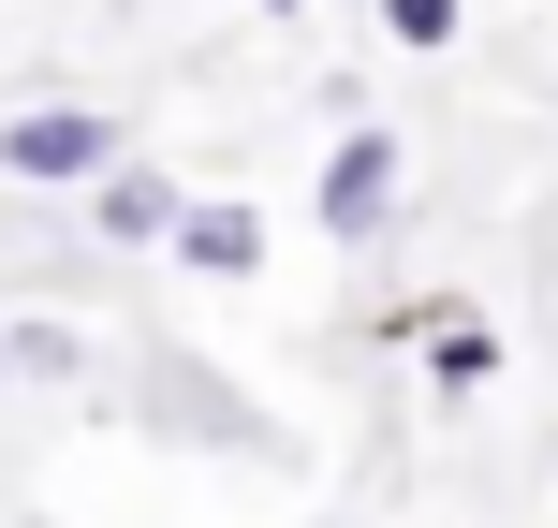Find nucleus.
Returning <instances> with one entry per match:
<instances>
[{"label": "nucleus", "mask_w": 558, "mask_h": 528, "mask_svg": "<svg viewBox=\"0 0 558 528\" xmlns=\"http://www.w3.org/2000/svg\"><path fill=\"white\" fill-rule=\"evenodd\" d=\"M118 162H133L118 103H15L0 118V176H15V192H104Z\"/></svg>", "instance_id": "obj_1"}, {"label": "nucleus", "mask_w": 558, "mask_h": 528, "mask_svg": "<svg viewBox=\"0 0 558 528\" xmlns=\"http://www.w3.org/2000/svg\"><path fill=\"white\" fill-rule=\"evenodd\" d=\"M397 206H412V147H397L383 118H353V133L324 147V176H308V221H324L338 250H383Z\"/></svg>", "instance_id": "obj_2"}, {"label": "nucleus", "mask_w": 558, "mask_h": 528, "mask_svg": "<svg viewBox=\"0 0 558 528\" xmlns=\"http://www.w3.org/2000/svg\"><path fill=\"white\" fill-rule=\"evenodd\" d=\"M162 250L192 265V279H221V294H235V279H265V206H235V192H192Z\"/></svg>", "instance_id": "obj_3"}, {"label": "nucleus", "mask_w": 558, "mask_h": 528, "mask_svg": "<svg viewBox=\"0 0 558 528\" xmlns=\"http://www.w3.org/2000/svg\"><path fill=\"white\" fill-rule=\"evenodd\" d=\"M74 206H88V235H104V250H162V235H177V206H192V192H177L162 162H118L104 192H74Z\"/></svg>", "instance_id": "obj_4"}, {"label": "nucleus", "mask_w": 558, "mask_h": 528, "mask_svg": "<svg viewBox=\"0 0 558 528\" xmlns=\"http://www.w3.org/2000/svg\"><path fill=\"white\" fill-rule=\"evenodd\" d=\"M412 353H426V382H441V396H485V382H500V323H485V308H412Z\"/></svg>", "instance_id": "obj_5"}, {"label": "nucleus", "mask_w": 558, "mask_h": 528, "mask_svg": "<svg viewBox=\"0 0 558 528\" xmlns=\"http://www.w3.org/2000/svg\"><path fill=\"white\" fill-rule=\"evenodd\" d=\"M147 412H162V426H206V441H221V455H251L265 441V412H251V396H221V382H206V367H147Z\"/></svg>", "instance_id": "obj_6"}, {"label": "nucleus", "mask_w": 558, "mask_h": 528, "mask_svg": "<svg viewBox=\"0 0 558 528\" xmlns=\"http://www.w3.org/2000/svg\"><path fill=\"white\" fill-rule=\"evenodd\" d=\"M383 29H397V45H426V59H441L456 29H471V0H383Z\"/></svg>", "instance_id": "obj_7"}, {"label": "nucleus", "mask_w": 558, "mask_h": 528, "mask_svg": "<svg viewBox=\"0 0 558 528\" xmlns=\"http://www.w3.org/2000/svg\"><path fill=\"white\" fill-rule=\"evenodd\" d=\"M251 15H308V0H251Z\"/></svg>", "instance_id": "obj_8"}]
</instances>
